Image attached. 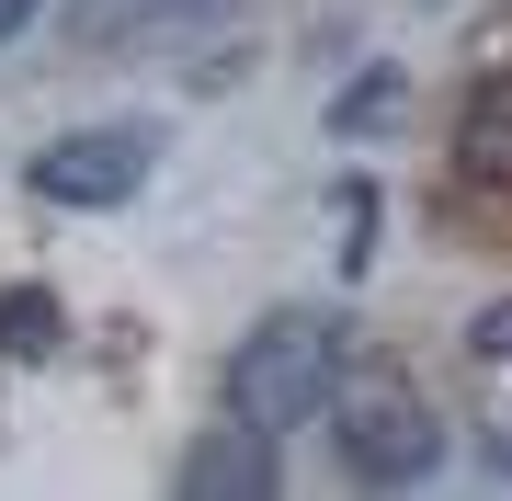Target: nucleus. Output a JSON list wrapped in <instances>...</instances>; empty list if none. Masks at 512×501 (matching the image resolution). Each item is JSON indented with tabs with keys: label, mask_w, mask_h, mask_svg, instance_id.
I'll return each mask as SVG.
<instances>
[{
	"label": "nucleus",
	"mask_w": 512,
	"mask_h": 501,
	"mask_svg": "<svg viewBox=\"0 0 512 501\" xmlns=\"http://www.w3.org/2000/svg\"><path fill=\"white\" fill-rule=\"evenodd\" d=\"M35 205H80V217H103V205H126L148 183V126H80L57 137V149H35Z\"/></svg>",
	"instance_id": "3"
},
{
	"label": "nucleus",
	"mask_w": 512,
	"mask_h": 501,
	"mask_svg": "<svg viewBox=\"0 0 512 501\" xmlns=\"http://www.w3.org/2000/svg\"><path fill=\"white\" fill-rule=\"evenodd\" d=\"M399 114H410V69H365L342 103H330V126H342V137H376V126H399Z\"/></svg>",
	"instance_id": "8"
},
{
	"label": "nucleus",
	"mask_w": 512,
	"mask_h": 501,
	"mask_svg": "<svg viewBox=\"0 0 512 501\" xmlns=\"http://www.w3.org/2000/svg\"><path fill=\"white\" fill-rule=\"evenodd\" d=\"M183 490L194 501H262V490H274V433L228 410V433H205V445L183 456Z\"/></svg>",
	"instance_id": "4"
},
{
	"label": "nucleus",
	"mask_w": 512,
	"mask_h": 501,
	"mask_svg": "<svg viewBox=\"0 0 512 501\" xmlns=\"http://www.w3.org/2000/svg\"><path fill=\"white\" fill-rule=\"evenodd\" d=\"M342 319L330 308H274L251 342L228 353V410L262 433H296V422H330V399H342Z\"/></svg>",
	"instance_id": "1"
},
{
	"label": "nucleus",
	"mask_w": 512,
	"mask_h": 501,
	"mask_svg": "<svg viewBox=\"0 0 512 501\" xmlns=\"http://www.w3.org/2000/svg\"><path fill=\"white\" fill-rule=\"evenodd\" d=\"M35 12H46V0H0V46H12V35H23Z\"/></svg>",
	"instance_id": "10"
},
{
	"label": "nucleus",
	"mask_w": 512,
	"mask_h": 501,
	"mask_svg": "<svg viewBox=\"0 0 512 501\" xmlns=\"http://www.w3.org/2000/svg\"><path fill=\"white\" fill-rule=\"evenodd\" d=\"M490 479H512V445H501V433H490Z\"/></svg>",
	"instance_id": "11"
},
{
	"label": "nucleus",
	"mask_w": 512,
	"mask_h": 501,
	"mask_svg": "<svg viewBox=\"0 0 512 501\" xmlns=\"http://www.w3.org/2000/svg\"><path fill=\"white\" fill-rule=\"evenodd\" d=\"M183 12H217V0H80L69 35L80 46H114V35H160V23H183Z\"/></svg>",
	"instance_id": "7"
},
{
	"label": "nucleus",
	"mask_w": 512,
	"mask_h": 501,
	"mask_svg": "<svg viewBox=\"0 0 512 501\" xmlns=\"http://www.w3.org/2000/svg\"><path fill=\"white\" fill-rule=\"evenodd\" d=\"M467 353H478V365H512V297H490L467 319Z\"/></svg>",
	"instance_id": "9"
},
{
	"label": "nucleus",
	"mask_w": 512,
	"mask_h": 501,
	"mask_svg": "<svg viewBox=\"0 0 512 501\" xmlns=\"http://www.w3.org/2000/svg\"><path fill=\"white\" fill-rule=\"evenodd\" d=\"M57 342H69V308H57L46 285H0V353H12V365H46Z\"/></svg>",
	"instance_id": "6"
},
{
	"label": "nucleus",
	"mask_w": 512,
	"mask_h": 501,
	"mask_svg": "<svg viewBox=\"0 0 512 501\" xmlns=\"http://www.w3.org/2000/svg\"><path fill=\"white\" fill-rule=\"evenodd\" d=\"M330 445H342V467L365 490H421L444 467V422H433V399H421L410 376H342Z\"/></svg>",
	"instance_id": "2"
},
{
	"label": "nucleus",
	"mask_w": 512,
	"mask_h": 501,
	"mask_svg": "<svg viewBox=\"0 0 512 501\" xmlns=\"http://www.w3.org/2000/svg\"><path fill=\"white\" fill-rule=\"evenodd\" d=\"M456 160H467V183H512V69H490L467 92L456 114Z\"/></svg>",
	"instance_id": "5"
}]
</instances>
